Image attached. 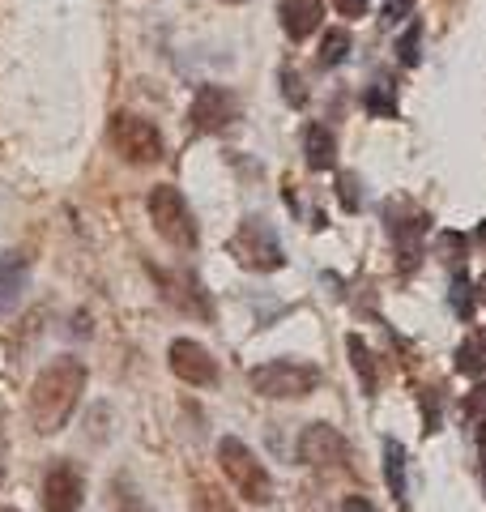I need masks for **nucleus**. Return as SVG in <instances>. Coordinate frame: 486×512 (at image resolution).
<instances>
[{
    "label": "nucleus",
    "mask_w": 486,
    "mask_h": 512,
    "mask_svg": "<svg viewBox=\"0 0 486 512\" xmlns=\"http://www.w3.org/2000/svg\"><path fill=\"white\" fill-rule=\"evenodd\" d=\"M81 393H86V363L81 359L60 355L43 367L35 384H30V402H26L30 423H35L39 436H56V431L69 427Z\"/></svg>",
    "instance_id": "1"
},
{
    "label": "nucleus",
    "mask_w": 486,
    "mask_h": 512,
    "mask_svg": "<svg viewBox=\"0 0 486 512\" xmlns=\"http://www.w3.org/2000/svg\"><path fill=\"white\" fill-rule=\"evenodd\" d=\"M145 210H150L154 231L167 239L171 248H180V252L197 248L201 231H197V218H192V210H188V201H184L180 188H171V184L150 188V197H145Z\"/></svg>",
    "instance_id": "2"
},
{
    "label": "nucleus",
    "mask_w": 486,
    "mask_h": 512,
    "mask_svg": "<svg viewBox=\"0 0 486 512\" xmlns=\"http://www.w3.org/2000/svg\"><path fill=\"white\" fill-rule=\"evenodd\" d=\"M218 466H222V474L231 478V487L248 504H269L273 500V478L265 470V461L256 457L243 440H235V436L218 440Z\"/></svg>",
    "instance_id": "3"
},
{
    "label": "nucleus",
    "mask_w": 486,
    "mask_h": 512,
    "mask_svg": "<svg viewBox=\"0 0 486 512\" xmlns=\"http://www.w3.org/2000/svg\"><path fill=\"white\" fill-rule=\"evenodd\" d=\"M226 252H231L243 269H252V274H273V269L286 265L282 239L265 218H243L239 231L226 239Z\"/></svg>",
    "instance_id": "4"
},
{
    "label": "nucleus",
    "mask_w": 486,
    "mask_h": 512,
    "mask_svg": "<svg viewBox=\"0 0 486 512\" xmlns=\"http://www.w3.org/2000/svg\"><path fill=\"white\" fill-rule=\"evenodd\" d=\"M252 393L269 397V402H290V397H307L320 389V367L312 363H299V359H273L252 367Z\"/></svg>",
    "instance_id": "5"
},
{
    "label": "nucleus",
    "mask_w": 486,
    "mask_h": 512,
    "mask_svg": "<svg viewBox=\"0 0 486 512\" xmlns=\"http://www.w3.org/2000/svg\"><path fill=\"white\" fill-rule=\"evenodd\" d=\"M111 146L124 163L133 167H150L162 158V133L145 120V116H133V111H120L116 120H111Z\"/></svg>",
    "instance_id": "6"
},
{
    "label": "nucleus",
    "mask_w": 486,
    "mask_h": 512,
    "mask_svg": "<svg viewBox=\"0 0 486 512\" xmlns=\"http://www.w3.org/2000/svg\"><path fill=\"white\" fill-rule=\"evenodd\" d=\"M384 222H388V235H393L397 252H405V265H414L418 252H423V235L431 227L427 210H418L405 197H393V201H384Z\"/></svg>",
    "instance_id": "7"
},
{
    "label": "nucleus",
    "mask_w": 486,
    "mask_h": 512,
    "mask_svg": "<svg viewBox=\"0 0 486 512\" xmlns=\"http://www.w3.org/2000/svg\"><path fill=\"white\" fill-rule=\"evenodd\" d=\"M299 461L312 470H342L350 461V444L337 427L312 423V427H303V436H299Z\"/></svg>",
    "instance_id": "8"
},
{
    "label": "nucleus",
    "mask_w": 486,
    "mask_h": 512,
    "mask_svg": "<svg viewBox=\"0 0 486 512\" xmlns=\"http://www.w3.org/2000/svg\"><path fill=\"white\" fill-rule=\"evenodd\" d=\"M239 94L226 90V86H201L197 99L188 107V120L197 133H222V128H231L239 120Z\"/></svg>",
    "instance_id": "9"
},
{
    "label": "nucleus",
    "mask_w": 486,
    "mask_h": 512,
    "mask_svg": "<svg viewBox=\"0 0 486 512\" xmlns=\"http://www.w3.org/2000/svg\"><path fill=\"white\" fill-rule=\"evenodd\" d=\"M167 363L184 384H192V389H209V384H218V359L192 338H175L171 350H167Z\"/></svg>",
    "instance_id": "10"
},
{
    "label": "nucleus",
    "mask_w": 486,
    "mask_h": 512,
    "mask_svg": "<svg viewBox=\"0 0 486 512\" xmlns=\"http://www.w3.org/2000/svg\"><path fill=\"white\" fill-rule=\"evenodd\" d=\"M81 495H86V478H81V470L73 466V461H56V466L43 474L39 500H43L47 512H77Z\"/></svg>",
    "instance_id": "11"
},
{
    "label": "nucleus",
    "mask_w": 486,
    "mask_h": 512,
    "mask_svg": "<svg viewBox=\"0 0 486 512\" xmlns=\"http://www.w3.org/2000/svg\"><path fill=\"white\" fill-rule=\"evenodd\" d=\"M278 18H282L286 39L303 43V39H312L320 30V22H324V0H282Z\"/></svg>",
    "instance_id": "12"
},
{
    "label": "nucleus",
    "mask_w": 486,
    "mask_h": 512,
    "mask_svg": "<svg viewBox=\"0 0 486 512\" xmlns=\"http://www.w3.org/2000/svg\"><path fill=\"white\" fill-rule=\"evenodd\" d=\"M158 278H162V291H167V299L175 308H184L192 316H209V299L192 274H158Z\"/></svg>",
    "instance_id": "13"
},
{
    "label": "nucleus",
    "mask_w": 486,
    "mask_h": 512,
    "mask_svg": "<svg viewBox=\"0 0 486 512\" xmlns=\"http://www.w3.org/2000/svg\"><path fill=\"white\" fill-rule=\"evenodd\" d=\"M26 256L18 252H5L0 256V316H9L13 308H18V299L26 291Z\"/></svg>",
    "instance_id": "14"
},
{
    "label": "nucleus",
    "mask_w": 486,
    "mask_h": 512,
    "mask_svg": "<svg viewBox=\"0 0 486 512\" xmlns=\"http://www.w3.org/2000/svg\"><path fill=\"white\" fill-rule=\"evenodd\" d=\"M303 154H307V167H312V171H333V163H337L333 128H329V124H307V133H303Z\"/></svg>",
    "instance_id": "15"
},
{
    "label": "nucleus",
    "mask_w": 486,
    "mask_h": 512,
    "mask_svg": "<svg viewBox=\"0 0 486 512\" xmlns=\"http://www.w3.org/2000/svg\"><path fill=\"white\" fill-rule=\"evenodd\" d=\"M457 372L469 380H486V333H469L457 346Z\"/></svg>",
    "instance_id": "16"
},
{
    "label": "nucleus",
    "mask_w": 486,
    "mask_h": 512,
    "mask_svg": "<svg viewBox=\"0 0 486 512\" xmlns=\"http://www.w3.org/2000/svg\"><path fill=\"white\" fill-rule=\"evenodd\" d=\"M346 350H350V363H354V376H359V384H363L367 393H376L380 372H376V355L367 350V342L359 338V333H350V338H346Z\"/></svg>",
    "instance_id": "17"
},
{
    "label": "nucleus",
    "mask_w": 486,
    "mask_h": 512,
    "mask_svg": "<svg viewBox=\"0 0 486 512\" xmlns=\"http://www.w3.org/2000/svg\"><path fill=\"white\" fill-rule=\"evenodd\" d=\"M384 483L393 491V500H405V448L397 440H384Z\"/></svg>",
    "instance_id": "18"
},
{
    "label": "nucleus",
    "mask_w": 486,
    "mask_h": 512,
    "mask_svg": "<svg viewBox=\"0 0 486 512\" xmlns=\"http://www.w3.org/2000/svg\"><path fill=\"white\" fill-rule=\"evenodd\" d=\"M350 56V30H342V26H337V30H329V35H324L320 39V69H333V64H342Z\"/></svg>",
    "instance_id": "19"
},
{
    "label": "nucleus",
    "mask_w": 486,
    "mask_h": 512,
    "mask_svg": "<svg viewBox=\"0 0 486 512\" xmlns=\"http://www.w3.org/2000/svg\"><path fill=\"white\" fill-rule=\"evenodd\" d=\"M452 312H457L461 320H474V308H478V282H469L465 274L452 278Z\"/></svg>",
    "instance_id": "20"
},
{
    "label": "nucleus",
    "mask_w": 486,
    "mask_h": 512,
    "mask_svg": "<svg viewBox=\"0 0 486 512\" xmlns=\"http://www.w3.org/2000/svg\"><path fill=\"white\" fill-rule=\"evenodd\" d=\"M363 107L371 111V116H380V120H393V116H397V99H393V86H384V82L367 86V90H363Z\"/></svg>",
    "instance_id": "21"
},
{
    "label": "nucleus",
    "mask_w": 486,
    "mask_h": 512,
    "mask_svg": "<svg viewBox=\"0 0 486 512\" xmlns=\"http://www.w3.org/2000/svg\"><path fill=\"white\" fill-rule=\"evenodd\" d=\"M465 423L474 427V436L486 444V384L469 389V397H465Z\"/></svg>",
    "instance_id": "22"
},
{
    "label": "nucleus",
    "mask_w": 486,
    "mask_h": 512,
    "mask_svg": "<svg viewBox=\"0 0 486 512\" xmlns=\"http://www.w3.org/2000/svg\"><path fill=\"white\" fill-rule=\"evenodd\" d=\"M418 47H423V26L410 22V26H405V35L397 39V60L405 64V69H414V64L423 60V52H418Z\"/></svg>",
    "instance_id": "23"
},
{
    "label": "nucleus",
    "mask_w": 486,
    "mask_h": 512,
    "mask_svg": "<svg viewBox=\"0 0 486 512\" xmlns=\"http://www.w3.org/2000/svg\"><path fill=\"white\" fill-rule=\"evenodd\" d=\"M197 512H235V508H231V500H226L218 487L197 483Z\"/></svg>",
    "instance_id": "24"
},
{
    "label": "nucleus",
    "mask_w": 486,
    "mask_h": 512,
    "mask_svg": "<svg viewBox=\"0 0 486 512\" xmlns=\"http://www.w3.org/2000/svg\"><path fill=\"white\" fill-rule=\"evenodd\" d=\"M337 197H342L346 210H359V175H354V171L337 175Z\"/></svg>",
    "instance_id": "25"
},
{
    "label": "nucleus",
    "mask_w": 486,
    "mask_h": 512,
    "mask_svg": "<svg viewBox=\"0 0 486 512\" xmlns=\"http://www.w3.org/2000/svg\"><path fill=\"white\" fill-rule=\"evenodd\" d=\"M465 244H469V239H465V235H457V231H444L440 239H435V248H440V252L448 256V261H457V256H465Z\"/></svg>",
    "instance_id": "26"
},
{
    "label": "nucleus",
    "mask_w": 486,
    "mask_h": 512,
    "mask_svg": "<svg viewBox=\"0 0 486 512\" xmlns=\"http://www.w3.org/2000/svg\"><path fill=\"white\" fill-rule=\"evenodd\" d=\"M410 9H414V0H388V5H384V26H397L401 18H410Z\"/></svg>",
    "instance_id": "27"
},
{
    "label": "nucleus",
    "mask_w": 486,
    "mask_h": 512,
    "mask_svg": "<svg viewBox=\"0 0 486 512\" xmlns=\"http://www.w3.org/2000/svg\"><path fill=\"white\" fill-rule=\"evenodd\" d=\"M282 82H286V99H290V107H303L307 103V90H303V82L290 69H282Z\"/></svg>",
    "instance_id": "28"
},
{
    "label": "nucleus",
    "mask_w": 486,
    "mask_h": 512,
    "mask_svg": "<svg viewBox=\"0 0 486 512\" xmlns=\"http://www.w3.org/2000/svg\"><path fill=\"white\" fill-rule=\"evenodd\" d=\"M333 5H337L342 18H363V13H367V0H333Z\"/></svg>",
    "instance_id": "29"
},
{
    "label": "nucleus",
    "mask_w": 486,
    "mask_h": 512,
    "mask_svg": "<svg viewBox=\"0 0 486 512\" xmlns=\"http://www.w3.org/2000/svg\"><path fill=\"white\" fill-rule=\"evenodd\" d=\"M342 512H376V508H371V500H363V495H350L342 504Z\"/></svg>",
    "instance_id": "30"
},
{
    "label": "nucleus",
    "mask_w": 486,
    "mask_h": 512,
    "mask_svg": "<svg viewBox=\"0 0 486 512\" xmlns=\"http://www.w3.org/2000/svg\"><path fill=\"white\" fill-rule=\"evenodd\" d=\"M0 478H5V444H0Z\"/></svg>",
    "instance_id": "31"
},
{
    "label": "nucleus",
    "mask_w": 486,
    "mask_h": 512,
    "mask_svg": "<svg viewBox=\"0 0 486 512\" xmlns=\"http://www.w3.org/2000/svg\"><path fill=\"white\" fill-rule=\"evenodd\" d=\"M478 299H482V303H486V278H482V282H478Z\"/></svg>",
    "instance_id": "32"
},
{
    "label": "nucleus",
    "mask_w": 486,
    "mask_h": 512,
    "mask_svg": "<svg viewBox=\"0 0 486 512\" xmlns=\"http://www.w3.org/2000/svg\"><path fill=\"white\" fill-rule=\"evenodd\" d=\"M226 5H243V0H226Z\"/></svg>",
    "instance_id": "33"
},
{
    "label": "nucleus",
    "mask_w": 486,
    "mask_h": 512,
    "mask_svg": "<svg viewBox=\"0 0 486 512\" xmlns=\"http://www.w3.org/2000/svg\"><path fill=\"white\" fill-rule=\"evenodd\" d=\"M0 512H18V508H0Z\"/></svg>",
    "instance_id": "34"
},
{
    "label": "nucleus",
    "mask_w": 486,
    "mask_h": 512,
    "mask_svg": "<svg viewBox=\"0 0 486 512\" xmlns=\"http://www.w3.org/2000/svg\"><path fill=\"white\" fill-rule=\"evenodd\" d=\"M482 483H486V474H482Z\"/></svg>",
    "instance_id": "35"
}]
</instances>
